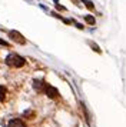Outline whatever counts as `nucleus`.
<instances>
[{
	"label": "nucleus",
	"instance_id": "nucleus-1",
	"mask_svg": "<svg viewBox=\"0 0 126 127\" xmlns=\"http://www.w3.org/2000/svg\"><path fill=\"white\" fill-rule=\"evenodd\" d=\"M6 63L11 66V67H22L24 64V59L20 57L19 54H9L6 57Z\"/></svg>",
	"mask_w": 126,
	"mask_h": 127
},
{
	"label": "nucleus",
	"instance_id": "nucleus-2",
	"mask_svg": "<svg viewBox=\"0 0 126 127\" xmlns=\"http://www.w3.org/2000/svg\"><path fill=\"white\" fill-rule=\"evenodd\" d=\"M9 36H10V37H11V39H13L14 41L20 43V44H23V43L26 41V40H24V37H23L20 33H17V32H10V33H9Z\"/></svg>",
	"mask_w": 126,
	"mask_h": 127
},
{
	"label": "nucleus",
	"instance_id": "nucleus-3",
	"mask_svg": "<svg viewBox=\"0 0 126 127\" xmlns=\"http://www.w3.org/2000/svg\"><path fill=\"white\" fill-rule=\"evenodd\" d=\"M46 94H47L50 98H55V97H57V90L55 89V87L47 86L46 87Z\"/></svg>",
	"mask_w": 126,
	"mask_h": 127
},
{
	"label": "nucleus",
	"instance_id": "nucleus-4",
	"mask_svg": "<svg viewBox=\"0 0 126 127\" xmlns=\"http://www.w3.org/2000/svg\"><path fill=\"white\" fill-rule=\"evenodd\" d=\"M7 127H26L24 126V123L22 120H19V119H13V120L9 121V126Z\"/></svg>",
	"mask_w": 126,
	"mask_h": 127
},
{
	"label": "nucleus",
	"instance_id": "nucleus-5",
	"mask_svg": "<svg viewBox=\"0 0 126 127\" xmlns=\"http://www.w3.org/2000/svg\"><path fill=\"white\" fill-rule=\"evenodd\" d=\"M33 86H34V89H36L37 92H43V90L46 92V87H47L45 83H43V81H40V80H36Z\"/></svg>",
	"mask_w": 126,
	"mask_h": 127
},
{
	"label": "nucleus",
	"instance_id": "nucleus-6",
	"mask_svg": "<svg viewBox=\"0 0 126 127\" xmlns=\"http://www.w3.org/2000/svg\"><path fill=\"white\" fill-rule=\"evenodd\" d=\"M6 97V89L3 86H0V100H4Z\"/></svg>",
	"mask_w": 126,
	"mask_h": 127
},
{
	"label": "nucleus",
	"instance_id": "nucleus-7",
	"mask_svg": "<svg viewBox=\"0 0 126 127\" xmlns=\"http://www.w3.org/2000/svg\"><path fill=\"white\" fill-rule=\"evenodd\" d=\"M86 20H87L89 23H95V19H93V17H90V16H87V17H86Z\"/></svg>",
	"mask_w": 126,
	"mask_h": 127
}]
</instances>
